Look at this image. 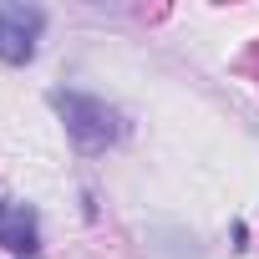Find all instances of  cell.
Returning a JSON list of instances; mask_svg holds the SVG:
<instances>
[{"label": "cell", "mask_w": 259, "mask_h": 259, "mask_svg": "<svg viewBox=\"0 0 259 259\" xmlns=\"http://www.w3.org/2000/svg\"><path fill=\"white\" fill-rule=\"evenodd\" d=\"M41 26H46L41 6H0V61L6 66H26L36 56Z\"/></svg>", "instance_id": "7a4b0ae2"}, {"label": "cell", "mask_w": 259, "mask_h": 259, "mask_svg": "<svg viewBox=\"0 0 259 259\" xmlns=\"http://www.w3.org/2000/svg\"><path fill=\"white\" fill-rule=\"evenodd\" d=\"M51 107H56V117L66 122V138H71L81 153H102V148H112V143L122 138L117 107H107V102L92 97V92H51Z\"/></svg>", "instance_id": "6da1fadb"}, {"label": "cell", "mask_w": 259, "mask_h": 259, "mask_svg": "<svg viewBox=\"0 0 259 259\" xmlns=\"http://www.w3.org/2000/svg\"><path fill=\"white\" fill-rule=\"evenodd\" d=\"M0 249H11L21 259L41 254V229H36V219L26 208H6V203H0Z\"/></svg>", "instance_id": "3957f363"}]
</instances>
